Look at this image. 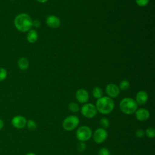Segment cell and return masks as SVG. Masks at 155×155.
<instances>
[{
  "label": "cell",
  "mask_w": 155,
  "mask_h": 155,
  "mask_svg": "<svg viewBox=\"0 0 155 155\" xmlns=\"http://www.w3.org/2000/svg\"><path fill=\"white\" fill-rule=\"evenodd\" d=\"M14 25L18 31L27 32L33 27V20L28 14L19 13L15 18Z\"/></svg>",
  "instance_id": "obj_1"
},
{
  "label": "cell",
  "mask_w": 155,
  "mask_h": 155,
  "mask_svg": "<svg viewBox=\"0 0 155 155\" xmlns=\"http://www.w3.org/2000/svg\"><path fill=\"white\" fill-rule=\"evenodd\" d=\"M95 107L97 111L100 113L107 114L113 110L114 102L113 99L108 96H102L101 98L97 99Z\"/></svg>",
  "instance_id": "obj_2"
},
{
  "label": "cell",
  "mask_w": 155,
  "mask_h": 155,
  "mask_svg": "<svg viewBox=\"0 0 155 155\" xmlns=\"http://www.w3.org/2000/svg\"><path fill=\"white\" fill-rule=\"evenodd\" d=\"M119 108L122 113L126 114H131L135 113L137 108L136 101L130 97L122 99L119 103Z\"/></svg>",
  "instance_id": "obj_3"
},
{
  "label": "cell",
  "mask_w": 155,
  "mask_h": 155,
  "mask_svg": "<svg viewBox=\"0 0 155 155\" xmlns=\"http://www.w3.org/2000/svg\"><path fill=\"white\" fill-rule=\"evenodd\" d=\"M76 136L81 142L88 140L92 136L91 130L86 125L80 126L76 131Z\"/></svg>",
  "instance_id": "obj_4"
},
{
  "label": "cell",
  "mask_w": 155,
  "mask_h": 155,
  "mask_svg": "<svg viewBox=\"0 0 155 155\" xmlns=\"http://www.w3.org/2000/svg\"><path fill=\"white\" fill-rule=\"evenodd\" d=\"M79 119L75 115L67 116L62 122V127L66 131H72L74 130L79 125Z\"/></svg>",
  "instance_id": "obj_5"
},
{
  "label": "cell",
  "mask_w": 155,
  "mask_h": 155,
  "mask_svg": "<svg viewBox=\"0 0 155 155\" xmlns=\"http://www.w3.org/2000/svg\"><path fill=\"white\" fill-rule=\"evenodd\" d=\"M82 114L86 118H93L97 114V110L94 105L91 103L85 104L81 108Z\"/></svg>",
  "instance_id": "obj_6"
},
{
  "label": "cell",
  "mask_w": 155,
  "mask_h": 155,
  "mask_svg": "<svg viewBox=\"0 0 155 155\" xmlns=\"http://www.w3.org/2000/svg\"><path fill=\"white\" fill-rule=\"evenodd\" d=\"M107 136L108 133L105 129L102 128H99L96 129L93 133V140L96 143H101L106 140Z\"/></svg>",
  "instance_id": "obj_7"
},
{
  "label": "cell",
  "mask_w": 155,
  "mask_h": 155,
  "mask_svg": "<svg viewBox=\"0 0 155 155\" xmlns=\"http://www.w3.org/2000/svg\"><path fill=\"white\" fill-rule=\"evenodd\" d=\"M105 91L108 97L111 98H114L119 96L120 93V89L119 87L115 84L111 83L106 86Z\"/></svg>",
  "instance_id": "obj_8"
},
{
  "label": "cell",
  "mask_w": 155,
  "mask_h": 155,
  "mask_svg": "<svg viewBox=\"0 0 155 155\" xmlns=\"http://www.w3.org/2000/svg\"><path fill=\"white\" fill-rule=\"evenodd\" d=\"M27 120L22 116H15L12 119V125L18 129H22L26 126Z\"/></svg>",
  "instance_id": "obj_9"
},
{
  "label": "cell",
  "mask_w": 155,
  "mask_h": 155,
  "mask_svg": "<svg viewBox=\"0 0 155 155\" xmlns=\"http://www.w3.org/2000/svg\"><path fill=\"white\" fill-rule=\"evenodd\" d=\"M75 96L76 100L81 104L86 103L89 99V94L88 91L84 88H80L76 92Z\"/></svg>",
  "instance_id": "obj_10"
},
{
  "label": "cell",
  "mask_w": 155,
  "mask_h": 155,
  "mask_svg": "<svg viewBox=\"0 0 155 155\" xmlns=\"http://www.w3.org/2000/svg\"><path fill=\"white\" fill-rule=\"evenodd\" d=\"M45 22L48 27L53 28H56L61 25L60 19L54 15H50L47 16Z\"/></svg>",
  "instance_id": "obj_11"
},
{
  "label": "cell",
  "mask_w": 155,
  "mask_h": 155,
  "mask_svg": "<svg viewBox=\"0 0 155 155\" xmlns=\"http://www.w3.org/2000/svg\"><path fill=\"white\" fill-rule=\"evenodd\" d=\"M135 117L139 121L147 120L150 117V112L145 108H139L135 111Z\"/></svg>",
  "instance_id": "obj_12"
},
{
  "label": "cell",
  "mask_w": 155,
  "mask_h": 155,
  "mask_svg": "<svg viewBox=\"0 0 155 155\" xmlns=\"http://www.w3.org/2000/svg\"><path fill=\"white\" fill-rule=\"evenodd\" d=\"M148 96L147 93L145 91H139L137 93L136 95V102L137 105H142L145 104L148 101Z\"/></svg>",
  "instance_id": "obj_13"
},
{
  "label": "cell",
  "mask_w": 155,
  "mask_h": 155,
  "mask_svg": "<svg viewBox=\"0 0 155 155\" xmlns=\"http://www.w3.org/2000/svg\"><path fill=\"white\" fill-rule=\"evenodd\" d=\"M26 38L29 43L33 44L36 42L38 38V35L37 31L34 29H30L27 32Z\"/></svg>",
  "instance_id": "obj_14"
},
{
  "label": "cell",
  "mask_w": 155,
  "mask_h": 155,
  "mask_svg": "<svg viewBox=\"0 0 155 155\" xmlns=\"http://www.w3.org/2000/svg\"><path fill=\"white\" fill-rule=\"evenodd\" d=\"M18 66L21 70H25L29 67L28 60L25 58H21L18 61Z\"/></svg>",
  "instance_id": "obj_15"
},
{
  "label": "cell",
  "mask_w": 155,
  "mask_h": 155,
  "mask_svg": "<svg viewBox=\"0 0 155 155\" xmlns=\"http://www.w3.org/2000/svg\"><path fill=\"white\" fill-rule=\"evenodd\" d=\"M102 90L100 87H96L92 90V94L93 97L97 99L101 98L102 96Z\"/></svg>",
  "instance_id": "obj_16"
},
{
  "label": "cell",
  "mask_w": 155,
  "mask_h": 155,
  "mask_svg": "<svg viewBox=\"0 0 155 155\" xmlns=\"http://www.w3.org/2000/svg\"><path fill=\"white\" fill-rule=\"evenodd\" d=\"M26 125L30 131H35L37 128V125L36 122L31 119L27 120Z\"/></svg>",
  "instance_id": "obj_17"
},
{
  "label": "cell",
  "mask_w": 155,
  "mask_h": 155,
  "mask_svg": "<svg viewBox=\"0 0 155 155\" xmlns=\"http://www.w3.org/2000/svg\"><path fill=\"white\" fill-rule=\"evenodd\" d=\"M99 124L102 127V128L106 129V128L109 127L110 123L109 120L107 118H106V117H102L100 119Z\"/></svg>",
  "instance_id": "obj_18"
},
{
  "label": "cell",
  "mask_w": 155,
  "mask_h": 155,
  "mask_svg": "<svg viewBox=\"0 0 155 155\" xmlns=\"http://www.w3.org/2000/svg\"><path fill=\"white\" fill-rule=\"evenodd\" d=\"M130 84L129 81H127V80H123L122 81L120 82V83L119 84V89L122 90H127L130 88Z\"/></svg>",
  "instance_id": "obj_19"
},
{
  "label": "cell",
  "mask_w": 155,
  "mask_h": 155,
  "mask_svg": "<svg viewBox=\"0 0 155 155\" xmlns=\"http://www.w3.org/2000/svg\"><path fill=\"white\" fill-rule=\"evenodd\" d=\"M68 108L73 113H76L79 110V107L76 102H70L68 104Z\"/></svg>",
  "instance_id": "obj_20"
},
{
  "label": "cell",
  "mask_w": 155,
  "mask_h": 155,
  "mask_svg": "<svg viewBox=\"0 0 155 155\" xmlns=\"http://www.w3.org/2000/svg\"><path fill=\"white\" fill-rule=\"evenodd\" d=\"M145 134L149 138H153L155 136V130L153 128L149 127L146 129Z\"/></svg>",
  "instance_id": "obj_21"
},
{
  "label": "cell",
  "mask_w": 155,
  "mask_h": 155,
  "mask_svg": "<svg viewBox=\"0 0 155 155\" xmlns=\"http://www.w3.org/2000/svg\"><path fill=\"white\" fill-rule=\"evenodd\" d=\"M7 77V71L5 68H0V82L4 81Z\"/></svg>",
  "instance_id": "obj_22"
},
{
  "label": "cell",
  "mask_w": 155,
  "mask_h": 155,
  "mask_svg": "<svg viewBox=\"0 0 155 155\" xmlns=\"http://www.w3.org/2000/svg\"><path fill=\"white\" fill-rule=\"evenodd\" d=\"M149 1L150 0H135L136 4L139 7L146 6L148 4Z\"/></svg>",
  "instance_id": "obj_23"
},
{
  "label": "cell",
  "mask_w": 155,
  "mask_h": 155,
  "mask_svg": "<svg viewBox=\"0 0 155 155\" xmlns=\"http://www.w3.org/2000/svg\"><path fill=\"white\" fill-rule=\"evenodd\" d=\"M77 148H78V150L80 152L84 151L86 148V145H85V143H84V142L80 141L78 145Z\"/></svg>",
  "instance_id": "obj_24"
},
{
  "label": "cell",
  "mask_w": 155,
  "mask_h": 155,
  "mask_svg": "<svg viewBox=\"0 0 155 155\" xmlns=\"http://www.w3.org/2000/svg\"><path fill=\"white\" fill-rule=\"evenodd\" d=\"M99 155H110V151L107 148H102L99 151Z\"/></svg>",
  "instance_id": "obj_25"
},
{
  "label": "cell",
  "mask_w": 155,
  "mask_h": 155,
  "mask_svg": "<svg viewBox=\"0 0 155 155\" xmlns=\"http://www.w3.org/2000/svg\"><path fill=\"white\" fill-rule=\"evenodd\" d=\"M135 135L137 137H139V138H141L142 137H143V136L145 135V131L142 130V129H138L136 133H135Z\"/></svg>",
  "instance_id": "obj_26"
},
{
  "label": "cell",
  "mask_w": 155,
  "mask_h": 155,
  "mask_svg": "<svg viewBox=\"0 0 155 155\" xmlns=\"http://www.w3.org/2000/svg\"><path fill=\"white\" fill-rule=\"evenodd\" d=\"M40 25H41V23H40V22L38 20H34V21H33V27H35L36 28H38Z\"/></svg>",
  "instance_id": "obj_27"
},
{
  "label": "cell",
  "mask_w": 155,
  "mask_h": 155,
  "mask_svg": "<svg viewBox=\"0 0 155 155\" xmlns=\"http://www.w3.org/2000/svg\"><path fill=\"white\" fill-rule=\"evenodd\" d=\"M4 127V122L2 119H0V130L3 128Z\"/></svg>",
  "instance_id": "obj_28"
},
{
  "label": "cell",
  "mask_w": 155,
  "mask_h": 155,
  "mask_svg": "<svg viewBox=\"0 0 155 155\" xmlns=\"http://www.w3.org/2000/svg\"><path fill=\"white\" fill-rule=\"evenodd\" d=\"M36 1L41 3H44V2H46L48 0H36Z\"/></svg>",
  "instance_id": "obj_29"
},
{
  "label": "cell",
  "mask_w": 155,
  "mask_h": 155,
  "mask_svg": "<svg viewBox=\"0 0 155 155\" xmlns=\"http://www.w3.org/2000/svg\"><path fill=\"white\" fill-rule=\"evenodd\" d=\"M25 155H36V154H35L33 153H28L26 154Z\"/></svg>",
  "instance_id": "obj_30"
},
{
  "label": "cell",
  "mask_w": 155,
  "mask_h": 155,
  "mask_svg": "<svg viewBox=\"0 0 155 155\" xmlns=\"http://www.w3.org/2000/svg\"><path fill=\"white\" fill-rule=\"evenodd\" d=\"M11 1H16V0H11Z\"/></svg>",
  "instance_id": "obj_31"
}]
</instances>
